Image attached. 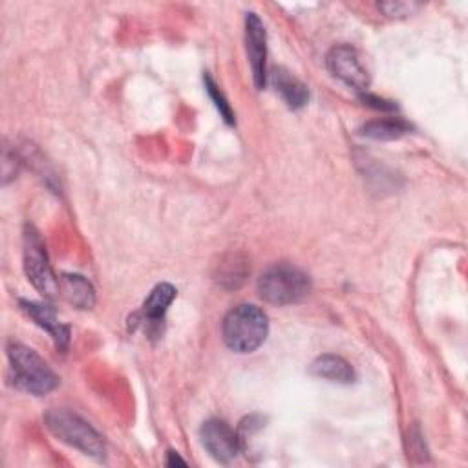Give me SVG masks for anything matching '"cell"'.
<instances>
[{"instance_id":"1","label":"cell","mask_w":468,"mask_h":468,"mask_svg":"<svg viewBox=\"0 0 468 468\" xmlns=\"http://www.w3.org/2000/svg\"><path fill=\"white\" fill-rule=\"evenodd\" d=\"M267 333H270V320L252 304L233 307L224 320V341L236 353L258 350L265 343Z\"/></svg>"},{"instance_id":"2","label":"cell","mask_w":468,"mask_h":468,"mask_svg":"<svg viewBox=\"0 0 468 468\" xmlns=\"http://www.w3.org/2000/svg\"><path fill=\"white\" fill-rule=\"evenodd\" d=\"M8 357L15 388L32 395H46L57 388L59 377L32 348L12 343L8 346Z\"/></svg>"},{"instance_id":"3","label":"cell","mask_w":468,"mask_h":468,"mask_svg":"<svg viewBox=\"0 0 468 468\" xmlns=\"http://www.w3.org/2000/svg\"><path fill=\"white\" fill-rule=\"evenodd\" d=\"M311 289L309 277L295 265L277 263L263 271L258 280L260 297L275 306H289L302 300Z\"/></svg>"},{"instance_id":"4","label":"cell","mask_w":468,"mask_h":468,"mask_svg":"<svg viewBox=\"0 0 468 468\" xmlns=\"http://www.w3.org/2000/svg\"><path fill=\"white\" fill-rule=\"evenodd\" d=\"M44 423H46L48 430L62 443L70 445L92 457L105 455L103 437L79 416H76L69 410L53 408L44 416Z\"/></svg>"},{"instance_id":"5","label":"cell","mask_w":468,"mask_h":468,"mask_svg":"<svg viewBox=\"0 0 468 468\" xmlns=\"http://www.w3.org/2000/svg\"><path fill=\"white\" fill-rule=\"evenodd\" d=\"M24 270L28 280L46 298H53L59 293V280L48 262L44 243L33 227H26L24 233Z\"/></svg>"},{"instance_id":"6","label":"cell","mask_w":468,"mask_h":468,"mask_svg":"<svg viewBox=\"0 0 468 468\" xmlns=\"http://www.w3.org/2000/svg\"><path fill=\"white\" fill-rule=\"evenodd\" d=\"M327 69L329 72L341 79L344 85L355 90H366L370 85L368 72L355 48L348 44L335 46L327 53Z\"/></svg>"},{"instance_id":"7","label":"cell","mask_w":468,"mask_h":468,"mask_svg":"<svg viewBox=\"0 0 468 468\" xmlns=\"http://www.w3.org/2000/svg\"><path fill=\"white\" fill-rule=\"evenodd\" d=\"M199 436H202L206 450L220 463H229L231 459H234L242 448L240 436L220 419H211L204 423Z\"/></svg>"},{"instance_id":"8","label":"cell","mask_w":468,"mask_h":468,"mask_svg":"<svg viewBox=\"0 0 468 468\" xmlns=\"http://www.w3.org/2000/svg\"><path fill=\"white\" fill-rule=\"evenodd\" d=\"M245 48L247 57L251 62L254 87L262 90L265 87L267 70H265V59H267V35L263 23L256 14H247L245 17Z\"/></svg>"},{"instance_id":"9","label":"cell","mask_w":468,"mask_h":468,"mask_svg":"<svg viewBox=\"0 0 468 468\" xmlns=\"http://www.w3.org/2000/svg\"><path fill=\"white\" fill-rule=\"evenodd\" d=\"M21 307L30 318L35 320L37 326H41L42 329H46L50 333L57 348L66 350V346H69V341H70V329L64 324H60L53 307H50L46 304L28 302V300H21Z\"/></svg>"},{"instance_id":"10","label":"cell","mask_w":468,"mask_h":468,"mask_svg":"<svg viewBox=\"0 0 468 468\" xmlns=\"http://www.w3.org/2000/svg\"><path fill=\"white\" fill-rule=\"evenodd\" d=\"M59 291L66 300L79 309H92L96 306V291L92 284L81 275H62Z\"/></svg>"},{"instance_id":"11","label":"cell","mask_w":468,"mask_h":468,"mask_svg":"<svg viewBox=\"0 0 468 468\" xmlns=\"http://www.w3.org/2000/svg\"><path fill=\"white\" fill-rule=\"evenodd\" d=\"M309 372L315 377L327 379L333 382H343V384H350L355 379V372L352 364L339 355H322L315 359L309 366Z\"/></svg>"},{"instance_id":"12","label":"cell","mask_w":468,"mask_h":468,"mask_svg":"<svg viewBox=\"0 0 468 468\" xmlns=\"http://www.w3.org/2000/svg\"><path fill=\"white\" fill-rule=\"evenodd\" d=\"M273 85L291 110L302 108L309 99V92H307L306 85L300 83L295 76H291L286 70L273 72Z\"/></svg>"},{"instance_id":"13","label":"cell","mask_w":468,"mask_h":468,"mask_svg":"<svg viewBox=\"0 0 468 468\" xmlns=\"http://www.w3.org/2000/svg\"><path fill=\"white\" fill-rule=\"evenodd\" d=\"M410 124L399 117H386V119H377L370 121L362 126V136L372 138V140H381V142H390V140H399L403 138L405 133L410 132Z\"/></svg>"},{"instance_id":"14","label":"cell","mask_w":468,"mask_h":468,"mask_svg":"<svg viewBox=\"0 0 468 468\" xmlns=\"http://www.w3.org/2000/svg\"><path fill=\"white\" fill-rule=\"evenodd\" d=\"M174 298H176V289L170 284L156 286L143 304V320L149 324H158L160 320H163Z\"/></svg>"},{"instance_id":"15","label":"cell","mask_w":468,"mask_h":468,"mask_svg":"<svg viewBox=\"0 0 468 468\" xmlns=\"http://www.w3.org/2000/svg\"><path fill=\"white\" fill-rule=\"evenodd\" d=\"M247 275V263L243 258L231 254L224 263H220L218 267V284H222L224 288H238Z\"/></svg>"},{"instance_id":"16","label":"cell","mask_w":468,"mask_h":468,"mask_svg":"<svg viewBox=\"0 0 468 468\" xmlns=\"http://www.w3.org/2000/svg\"><path fill=\"white\" fill-rule=\"evenodd\" d=\"M206 88H207V92H209L211 99L215 101L216 108L220 110L222 117H224V119H225L229 124H233V123H234V114H233V110H231L229 103L225 101L224 94L220 92V88L216 87V83H215V81H213L209 76H206Z\"/></svg>"},{"instance_id":"17","label":"cell","mask_w":468,"mask_h":468,"mask_svg":"<svg viewBox=\"0 0 468 468\" xmlns=\"http://www.w3.org/2000/svg\"><path fill=\"white\" fill-rule=\"evenodd\" d=\"M379 8L384 10L386 15L395 17V14L397 15H408V12H412L414 6H410V5H381Z\"/></svg>"},{"instance_id":"18","label":"cell","mask_w":468,"mask_h":468,"mask_svg":"<svg viewBox=\"0 0 468 468\" xmlns=\"http://www.w3.org/2000/svg\"><path fill=\"white\" fill-rule=\"evenodd\" d=\"M167 464H169V466H174V464H181V466H185L187 463H185L178 454L169 452V461H167Z\"/></svg>"}]
</instances>
